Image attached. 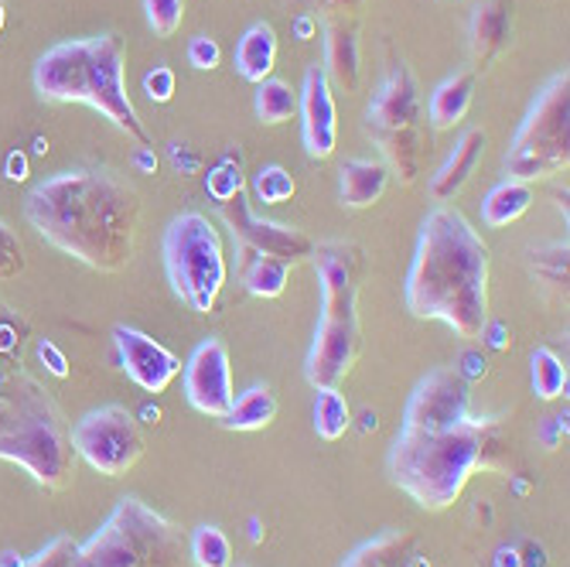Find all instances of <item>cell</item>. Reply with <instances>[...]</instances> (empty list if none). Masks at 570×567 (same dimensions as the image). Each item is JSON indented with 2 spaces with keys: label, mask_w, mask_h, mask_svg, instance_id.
<instances>
[{
  "label": "cell",
  "mask_w": 570,
  "mask_h": 567,
  "mask_svg": "<svg viewBox=\"0 0 570 567\" xmlns=\"http://www.w3.org/2000/svg\"><path fill=\"white\" fill-rule=\"evenodd\" d=\"M505 431L472 414V383L441 366L413 387L390 448V479L424 509H448L475 472L502 469Z\"/></svg>",
  "instance_id": "obj_1"
},
{
  "label": "cell",
  "mask_w": 570,
  "mask_h": 567,
  "mask_svg": "<svg viewBox=\"0 0 570 567\" xmlns=\"http://www.w3.org/2000/svg\"><path fill=\"white\" fill-rule=\"evenodd\" d=\"M31 229L72 261L117 274L134 261L140 195L99 168H72L38 182L24 198Z\"/></svg>",
  "instance_id": "obj_2"
},
{
  "label": "cell",
  "mask_w": 570,
  "mask_h": 567,
  "mask_svg": "<svg viewBox=\"0 0 570 567\" xmlns=\"http://www.w3.org/2000/svg\"><path fill=\"white\" fill-rule=\"evenodd\" d=\"M489 274L492 256L475 226L451 205H434L406 271V312L444 322L464 342H475L489 322Z\"/></svg>",
  "instance_id": "obj_3"
},
{
  "label": "cell",
  "mask_w": 570,
  "mask_h": 567,
  "mask_svg": "<svg viewBox=\"0 0 570 567\" xmlns=\"http://www.w3.org/2000/svg\"><path fill=\"white\" fill-rule=\"evenodd\" d=\"M127 48L117 35L76 38L51 45L35 66V89L51 102H86L117 130L137 144H150V134L134 107L124 82Z\"/></svg>",
  "instance_id": "obj_4"
},
{
  "label": "cell",
  "mask_w": 570,
  "mask_h": 567,
  "mask_svg": "<svg viewBox=\"0 0 570 567\" xmlns=\"http://www.w3.org/2000/svg\"><path fill=\"white\" fill-rule=\"evenodd\" d=\"M315 267L322 284V315L315 342L304 359V377L315 390L342 387L362 355V322H358V291L366 274L362 246L348 239L315 243Z\"/></svg>",
  "instance_id": "obj_5"
},
{
  "label": "cell",
  "mask_w": 570,
  "mask_h": 567,
  "mask_svg": "<svg viewBox=\"0 0 570 567\" xmlns=\"http://www.w3.org/2000/svg\"><path fill=\"white\" fill-rule=\"evenodd\" d=\"M0 458L21 466L45 489H66L72 479L76 448L62 410L21 370H0Z\"/></svg>",
  "instance_id": "obj_6"
},
{
  "label": "cell",
  "mask_w": 570,
  "mask_h": 567,
  "mask_svg": "<svg viewBox=\"0 0 570 567\" xmlns=\"http://www.w3.org/2000/svg\"><path fill=\"white\" fill-rule=\"evenodd\" d=\"M72 567H191V557L168 517L127 496L107 524L79 544Z\"/></svg>",
  "instance_id": "obj_7"
},
{
  "label": "cell",
  "mask_w": 570,
  "mask_h": 567,
  "mask_svg": "<svg viewBox=\"0 0 570 567\" xmlns=\"http://www.w3.org/2000/svg\"><path fill=\"white\" fill-rule=\"evenodd\" d=\"M366 134L383 150V165L403 185H413L424 165V102L421 86L413 79L410 66L396 59L380 89L373 92L366 107Z\"/></svg>",
  "instance_id": "obj_8"
},
{
  "label": "cell",
  "mask_w": 570,
  "mask_h": 567,
  "mask_svg": "<svg viewBox=\"0 0 570 567\" xmlns=\"http://www.w3.org/2000/svg\"><path fill=\"white\" fill-rule=\"evenodd\" d=\"M165 271L171 291L195 315H213L223 297L229 264L216 223L202 213H181L165 229Z\"/></svg>",
  "instance_id": "obj_9"
},
{
  "label": "cell",
  "mask_w": 570,
  "mask_h": 567,
  "mask_svg": "<svg viewBox=\"0 0 570 567\" xmlns=\"http://www.w3.org/2000/svg\"><path fill=\"white\" fill-rule=\"evenodd\" d=\"M570 165V76H550L537 92L530 114L505 150V175L512 182H540Z\"/></svg>",
  "instance_id": "obj_10"
},
{
  "label": "cell",
  "mask_w": 570,
  "mask_h": 567,
  "mask_svg": "<svg viewBox=\"0 0 570 567\" xmlns=\"http://www.w3.org/2000/svg\"><path fill=\"white\" fill-rule=\"evenodd\" d=\"M69 438L86 466L107 479L127 476L137 466V458L144 454L140 424L124 403H107V407L89 410V414H82L69 428Z\"/></svg>",
  "instance_id": "obj_11"
},
{
  "label": "cell",
  "mask_w": 570,
  "mask_h": 567,
  "mask_svg": "<svg viewBox=\"0 0 570 567\" xmlns=\"http://www.w3.org/2000/svg\"><path fill=\"white\" fill-rule=\"evenodd\" d=\"M223 219L226 226L233 229V239L236 246L243 250H253L261 256H274V261H284V264H297V261H307L311 253H315V239L307 233L294 229V226H284V223H271V219H261L246 202V192L223 202Z\"/></svg>",
  "instance_id": "obj_12"
},
{
  "label": "cell",
  "mask_w": 570,
  "mask_h": 567,
  "mask_svg": "<svg viewBox=\"0 0 570 567\" xmlns=\"http://www.w3.org/2000/svg\"><path fill=\"white\" fill-rule=\"evenodd\" d=\"M185 397L205 418L223 421L229 414L236 387H233L229 349L219 339H205L195 345L191 359L185 363Z\"/></svg>",
  "instance_id": "obj_13"
},
{
  "label": "cell",
  "mask_w": 570,
  "mask_h": 567,
  "mask_svg": "<svg viewBox=\"0 0 570 567\" xmlns=\"http://www.w3.org/2000/svg\"><path fill=\"white\" fill-rule=\"evenodd\" d=\"M301 114V140L311 162H328L338 144V107L332 96V79L315 62L304 72V86L297 92Z\"/></svg>",
  "instance_id": "obj_14"
},
{
  "label": "cell",
  "mask_w": 570,
  "mask_h": 567,
  "mask_svg": "<svg viewBox=\"0 0 570 567\" xmlns=\"http://www.w3.org/2000/svg\"><path fill=\"white\" fill-rule=\"evenodd\" d=\"M114 345H117V359L120 370L127 373L130 383H137L144 393H165L175 377L181 373V359L165 349L161 342H154L147 332L130 329V325H117L114 329Z\"/></svg>",
  "instance_id": "obj_15"
},
{
  "label": "cell",
  "mask_w": 570,
  "mask_h": 567,
  "mask_svg": "<svg viewBox=\"0 0 570 567\" xmlns=\"http://www.w3.org/2000/svg\"><path fill=\"white\" fill-rule=\"evenodd\" d=\"M512 45V0H479L469 28V51L472 69L495 66Z\"/></svg>",
  "instance_id": "obj_16"
},
{
  "label": "cell",
  "mask_w": 570,
  "mask_h": 567,
  "mask_svg": "<svg viewBox=\"0 0 570 567\" xmlns=\"http://www.w3.org/2000/svg\"><path fill=\"white\" fill-rule=\"evenodd\" d=\"M325 76L335 79L345 92H358L362 86V45L355 18H328L325 21Z\"/></svg>",
  "instance_id": "obj_17"
},
{
  "label": "cell",
  "mask_w": 570,
  "mask_h": 567,
  "mask_svg": "<svg viewBox=\"0 0 570 567\" xmlns=\"http://www.w3.org/2000/svg\"><path fill=\"white\" fill-rule=\"evenodd\" d=\"M485 147H489V137H485V130H479V127H469L461 137H458V144H454V150L448 154V162L441 165V172L431 178V198L438 202V205H448L464 185H469V178L475 175V168L482 165V158H485Z\"/></svg>",
  "instance_id": "obj_18"
},
{
  "label": "cell",
  "mask_w": 570,
  "mask_h": 567,
  "mask_svg": "<svg viewBox=\"0 0 570 567\" xmlns=\"http://www.w3.org/2000/svg\"><path fill=\"white\" fill-rule=\"evenodd\" d=\"M390 168L383 162L352 158L338 172V198L345 209H370L390 188Z\"/></svg>",
  "instance_id": "obj_19"
},
{
  "label": "cell",
  "mask_w": 570,
  "mask_h": 567,
  "mask_svg": "<svg viewBox=\"0 0 570 567\" xmlns=\"http://www.w3.org/2000/svg\"><path fill=\"white\" fill-rule=\"evenodd\" d=\"M233 66L253 86H261L264 79H271V72L277 66V31L267 21L246 28L236 51H233Z\"/></svg>",
  "instance_id": "obj_20"
},
{
  "label": "cell",
  "mask_w": 570,
  "mask_h": 567,
  "mask_svg": "<svg viewBox=\"0 0 570 567\" xmlns=\"http://www.w3.org/2000/svg\"><path fill=\"white\" fill-rule=\"evenodd\" d=\"M472 102H475V69H461L434 89L428 102V120L434 130H451L469 117Z\"/></svg>",
  "instance_id": "obj_21"
},
{
  "label": "cell",
  "mask_w": 570,
  "mask_h": 567,
  "mask_svg": "<svg viewBox=\"0 0 570 567\" xmlns=\"http://www.w3.org/2000/svg\"><path fill=\"white\" fill-rule=\"evenodd\" d=\"M413 550H417V537L406 530H390L355 547L342 567H410Z\"/></svg>",
  "instance_id": "obj_22"
},
{
  "label": "cell",
  "mask_w": 570,
  "mask_h": 567,
  "mask_svg": "<svg viewBox=\"0 0 570 567\" xmlns=\"http://www.w3.org/2000/svg\"><path fill=\"white\" fill-rule=\"evenodd\" d=\"M236 256H239V277H243V287H246L253 297H281V294L287 291L291 264L274 261V256H261V253L243 250V246H236Z\"/></svg>",
  "instance_id": "obj_23"
},
{
  "label": "cell",
  "mask_w": 570,
  "mask_h": 567,
  "mask_svg": "<svg viewBox=\"0 0 570 567\" xmlns=\"http://www.w3.org/2000/svg\"><path fill=\"white\" fill-rule=\"evenodd\" d=\"M530 205H533V188L527 182H499L485 202H482V223L489 229H502V226H512L515 219H523L530 213Z\"/></svg>",
  "instance_id": "obj_24"
},
{
  "label": "cell",
  "mask_w": 570,
  "mask_h": 567,
  "mask_svg": "<svg viewBox=\"0 0 570 567\" xmlns=\"http://www.w3.org/2000/svg\"><path fill=\"white\" fill-rule=\"evenodd\" d=\"M277 418V397L271 387H249L246 393H239L229 407V414L223 418V424L229 431H264L271 428Z\"/></svg>",
  "instance_id": "obj_25"
},
{
  "label": "cell",
  "mask_w": 570,
  "mask_h": 567,
  "mask_svg": "<svg viewBox=\"0 0 570 567\" xmlns=\"http://www.w3.org/2000/svg\"><path fill=\"white\" fill-rule=\"evenodd\" d=\"M315 431L322 441H342L352 428V407L345 400V393L338 387H325L315 390Z\"/></svg>",
  "instance_id": "obj_26"
},
{
  "label": "cell",
  "mask_w": 570,
  "mask_h": 567,
  "mask_svg": "<svg viewBox=\"0 0 570 567\" xmlns=\"http://www.w3.org/2000/svg\"><path fill=\"white\" fill-rule=\"evenodd\" d=\"M253 107H256V117H261V124L277 127V124H287V120L297 117V92L284 79H264L261 86H256Z\"/></svg>",
  "instance_id": "obj_27"
},
{
  "label": "cell",
  "mask_w": 570,
  "mask_h": 567,
  "mask_svg": "<svg viewBox=\"0 0 570 567\" xmlns=\"http://www.w3.org/2000/svg\"><path fill=\"white\" fill-rule=\"evenodd\" d=\"M530 373H533V393L540 400H557V397L567 393V363L550 345H540L533 352Z\"/></svg>",
  "instance_id": "obj_28"
},
{
  "label": "cell",
  "mask_w": 570,
  "mask_h": 567,
  "mask_svg": "<svg viewBox=\"0 0 570 567\" xmlns=\"http://www.w3.org/2000/svg\"><path fill=\"white\" fill-rule=\"evenodd\" d=\"M188 557L195 567H233V544L219 527H198L188 540Z\"/></svg>",
  "instance_id": "obj_29"
},
{
  "label": "cell",
  "mask_w": 570,
  "mask_h": 567,
  "mask_svg": "<svg viewBox=\"0 0 570 567\" xmlns=\"http://www.w3.org/2000/svg\"><path fill=\"white\" fill-rule=\"evenodd\" d=\"M205 192H209L219 205L246 192V175H243V158H239V150H236V154H226V158H223L209 175H205Z\"/></svg>",
  "instance_id": "obj_30"
},
{
  "label": "cell",
  "mask_w": 570,
  "mask_h": 567,
  "mask_svg": "<svg viewBox=\"0 0 570 567\" xmlns=\"http://www.w3.org/2000/svg\"><path fill=\"white\" fill-rule=\"evenodd\" d=\"M294 192H297V182L284 165H264L253 178V195L264 205H284L294 198Z\"/></svg>",
  "instance_id": "obj_31"
},
{
  "label": "cell",
  "mask_w": 570,
  "mask_h": 567,
  "mask_svg": "<svg viewBox=\"0 0 570 567\" xmlns=\"http://www.w3.org/2000/svg\"><path fill=\"white\" fill-rule=\"evenodd\" d=\"M495 567H550V550L537 537H520L495 550Z\"/></svg>",
  "instance_id": "obj_32"
},
{
  "label": "cell",
  "mask_w": 570,
  "mask_h": 567,
  "mask_svg": "<svg viewBox=\"0 0 570 567\" xmlns=\"http://www.w3.org/2000/svg\"><path fill=\"white\" fill-rule=\"evenodd\" d=\"M567 239L563 243H547V246H540V250H533L530 256H533V274L540 277V281H547V284H553V287H560V284H567Z\"/></svg>",
  "instance_id": "obj_33"
},
{
  "label": "cell",
  "mask_w": 570,
  "mask_h": 567,
  "mask_svg": "<svg viewBox=\"0 0 570 567\" xmlns=\"http://www.w3.org/2000/svg\"><path fill=\"white\" fill-rule=\"evenodd\" d=\"M147 25L158 38H171L185 21V0H144Z\"/></svg>",
  "instance_id": "obj_34"
},
{
  "label": "cell",
  "mask_w": 570,
  "mask_h": 567,
  "mask_svg": "<svg viewBox=\"0 0 570 567\" xmlns=\"http://www.w3.org/2000/svg\"><path fill=\"white\" fill-rule=\"evenodd\" d=\"M24 271V250L11 226L0 219V281H14Z\"/></svg>",
  "instance_id": "obj_35"
},
{
  "label": "cell",
  "mask_w": 570,
  "mask_h": 567,
  "mask_svg": "<svg viewBox=\"0 0 570 567\" xmlns=\"http://www.w3.org/2000/svg\"><path fill=\"white\" fill-rule=\"evenodd\" d=\"M185 56H188V66H191V69H198V72H213V69H219V62H223V48H219V41L209 38V35H195V38L188 41V48H185Z\"/></svg>",
  "instance_id": "obj_36"
},
{
  "label": "cell",
  "mask_w": 570,
  "mask_h": 567,
  "mask_svg": "<svg viewBox=\"0 0 570 567\" xmlns=\"http://www.w3.org/2000/svg\"><path fill=\"white\" fill-rule=\"evenodd\" d=\"M79 544H72L69 537H56L45 550H38L31 560H24V567H72Z\"/></svg>",
  "instance_id": "obj_37"
},
{
  "label": "cell",
  "mask_w": 570,
  "mask_h": 567,
  "mask_svg": "<svg viewBox=\"0 0 570 567\" xmlns=\"http://www.w3.org/2000/svg\"><path fill=\"white\" fill-rule=\"evenodd\" d=\"M175 89H178V76H175V69H168V66H154V69L144 76V92H147V99H154V102H171Z\"/></svg>",
  "instance_id": "obj_38"
},
{
  "label": "cell",
  "mask_w": 570,
  "mask_h": 567,
  "mask_svg": "<svg viewBox=\"0 0 570 567\" xmlns=\"http://www.w3.org/2000/svg\"><path fill=\"white\" fill-rule=\"evenodd\" d=\"M294 4H301L307 14H325L328 18H355V11L366 4V0H294Z\"/></svg>",
  "instance_id": "obj_39"
},
{
  "label": "cell",
  "mask_w": 570,
  "mask_h": 567,
  "mask_svg": "<svg viewBox=\"0 0 570 567\" xmlns=\"http://www.w3.org/2000/svg\"><path fill=\"white\" fill-rule=\"evenodd\" d=\"M38 359H41V366H45L51 377H59V380L69 377V359H66V352H62L56 342L41 339V342H38Z\"/></svg>",
  "instance_id": "obj_40"
},
{
  "label": "cell",
  "mask_w": 570,
  "mask_h": 567,
  "mask_svg": "<svg viewBox=\"0 0 570 567\" xmlns=\"http://www.w3.org/2000/svg\"><path fill=\"white\" fill-rule=\"evenodd\" d=\"M461 377H464V383H475L479 377H485L489 373V363H485V355L482 352H475V349H469L461 355V366H454Z\"/></svg>",
  "instance_id": "obj_41"
},
{
  "label": "cell",
  "mask_w": 570,
  "mask_h": 567,
  "mask_svg": "<svg viewBox=\"0 0 570 567\" xmlns=\"http://www.w3.org/2000/svg\"><path fill=\"white\" fill-rule=\"evenodd\" d=\"M540 441L553 451L567 441V414H557V418H547L543 428H540Z\"/></svg>",
  "instance_id": "obj_42"
},
{
  "label": "cell",
  "mask_w": 570,
  "mask_h": 567,
  "mask_svg": "<svg viewBox=\"0 0 570 567\" xmlns=\"http://www.w3.org/2000/svg\"><path fill=\"white\" fill-rule=\"evenodd\" d=\"M479 339H485V345L495 349V352H505L512 345V332L505 329V322H492V319L485 322V329H482Z\"/></svg>",
  "instance_id": "obj_43"
},
{
  "label": "cell",
  "mask_w": 570,
  "mask_h": 567,
  "mask_svg": "<svg viewBox=\"0 0 570 567\" xmlns=\"http://www.w3.org/2000/svg\"><path fill=\"white\" fill-rule=\"evenodd\" d=\"M134 168L144 172V175L158 172V154H154V144H137V150H134Z\"/></svg>",
  "instance_id": "obj_44"
},
{
  "label": "cell",
  "mask_w": 570,
  "mask_h": 567,
  "mask_svg": "<svg viewBox=\"0 0 570 567\" xmlns=\"http://www.w3.org/2000/svg\"><path fill=\"white\" fill-rule=\"evenodd\" d=\"M4 175H8V182H24V178H28V154H24V150H11V154H8Z\"/></svg>",
  "instance_id": "obj_45"
},
{
  "label": "cell",
  "mask_w": 570,
  "mask_h": 567,
  "mask_svg": "<svg viewBox=\"0 0 570 567\" xmlns=\"http://www.w3.org/2000/svg\"><path fill=\"white\" fill-rule=\"evenodd\" d=\"M294 35H297V41H311V38H318V18L315 14H307V11H297V18H294Z\"/></svg>",
  "instance_id": "obj_46"
},
{
  "label": "cell",
  "mask_w": 570,
  "mask_h": 567,
  "mask_svg": "<svg viewBox=\"0 0 570 567\" xmlns=\"http://www.w3.org/2000/svg\"><path fill=\"white\" fill-rule=\"evenodd\" d=\"M140 418H144L147 424H158V421H161V407H158V403H147V407L140 410Z\"/></svg>",
  "instance_id": "obj_47"
},
{
  "label": "cell",
  "mask_w": 570,
  "mask_h": 567,
  "mask_svg": "<svg viewBox=\"0 0 570 567\" xmlns=\"http://www.w3.org/2000/svg\"><path fill=\"white\" fill-rule=\"evenodd\" d=\"M0 567H24V557H18L14 550H4L0 554Z\"/></svg>",
  "instance_id": "obj_48"
},
{
  "label": "cell",
  "mask_w": 570,
  "mask_h": 567,
  "mask_svg": "<svg viewBox=\"0 0 570 567\" xmlns=\"http://www.w3.org/2000/svg\"><path fill=\"white\" fill-rule=\"evenodd\" d=\"M376 414H373V410H366V414H362V431H376Z\"/></svg>",
  "instance_id": "obj_49"
},
{
  "label": "cell",
  "mask_w": 570,
  "mask_h": 567,
  "mask_svg": "<svg viewBox=\"0 0 570 567\" xmlns=\"http://www.w3.org/2000/svg\"><path fill=\"white\" fill-rule=\"evenodd\" d=\"M249 537H253V544H261V540H264V534H261V520H249Z\"/></svg>",
  "instance_id": "obj_50"
},
{
  "label": "cell",
  "mask_w": 570,
  "mask_h": 567,
  "mask_svg": "<svg viewBox=\"0 0 570 567\" xmlns=\"http://www.w3.org/2000/svg\"><path fill=\"white\" fill-rule=\"evenodd\" d=\"M0 31H4V4H0Z\"/></svg>",
  "instance_id": "obj_51"
}]
</instances>
